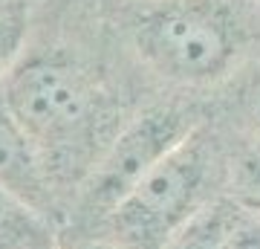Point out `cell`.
Here are the masks:
<instances>
[{
	"instance_id": "obj_1",
	"label": "cell",
	"mask_w": 260,
	"mask_h": 249,
	"mask_svg": "<svg viewBox=\"0 0 260 249\" xmlns=\"http://www.w3.org/2000/svg\"><path fill=\"white\" fill-rule=\"evenodd\" d=\"M0 90L38 145L47 171L87 157L99 136V93L81 70L61 58H32L15 67Z\"/></svg>"
},
{
	"instance_id": "obj_2",
	"label": "cell",
	"mask_w": 260,
	"mask_h": 249,
	"mask_svg": "<svg viewBox=\"0 0 260 249\" xmlns=\"http://www.w3.org/2000/svg\"><path fill=\"white\" fill-rule=\"evenodd\" d=\"M133 38L145 64L177 84L217 81L240 52L237 18L225 0H162L139 18Z\"/></svg>"
},
{
	"instance_id": "obj_3",
	"label": "cell",
	"mask_w": 260,
	"mask_h": 249,
	"mask_svg": "<svg viewBox=\"0 0 260 249\" xmlns=\"http://www.w3.org/2000/svg\"><path fill=\"white\" fill-rule=\"evenodd\" d=\"M208 142L203 128L171 151L104 220L113 249H165L205 206Z\"/></svg>"
},
{
	"instance_id": "obj_4",
	"label": "cell",
	"mask_w": 260,
	"mask_h": 249,
	"mask_svg": "<svg viewBox=\"0 0 260 249\" xmlns=\"http://www.w3.org/2000/svg\"><path fill=\"white\" fill-rule=\"evenodd\" d=\"M197 128L200 125L179 107H153L124 125L84 180L81 214L104 223L107 214Z\"/></svg>"
},
{
	"instance_id": "obj_5",
	"label": "cell",
	"mask_w": 260,
	"mask_h": 249,
	"mask_svg": "<svg viewBox=\"0 0 260 249\" xmlns=\"http://www.w3.org/2000/svg\"><path fill=\"white\" fill-rule=\"evenodd\" d=\"M0 188L20 197L35 212L47 214L52 209V177L38 145L26 128L12 113L0 90Z\"/></svg>"
},
{
	"instance_id": "obj_6",
	"label": "cell",
	"mask_w": 260,
	"mask_h": 249,
	"mask_svg": "<svg viewBox=\"0 0 260 249\" xmlns=\"http://www.w3.org/2000/svg\"><path fill=\"white\" fill-rule=\"evenodd\" d=\"M243 214L246 212L234 200L205 203L174 238L168 240L165 249H232Z\"/></svg>"
},
{
	"instance_id": "obj_7",
	"label": "cell",
	"mask_w": 260,
	"mask_h": 249,
	"mask_svg": "<svg viewBox=\"0 0 260 249\" xmlns=\"http://www.w3.org/2000/svg\"><path fill=\"white\" fill-rule=\"evenodd\" d=\"M0 249H58L47 214L0 188Z\"/></svg>"
},
{
	"instance_id": "obj_8",
	"label": "cell",
	"mask_w": 260,
	"mask_h": 249,
	"mask_svg": "<svg viewBox=\"0 0 260 249\" xmlns=\"http://www.w3.org/2000/svg\"><path fill=\"white\" fill-rule=\"evenodd\" d=\"M29 18L23 3L12 0V3H0V87L18 67L20 49L26 41Z\"/></svg>"
},
{
	"instance_id": "obj_9",
	"label": "cell",
	"mask_w": 260,
	"mask_h": 249,
	"mask_svg": "<svg viewBox=\"0 0 260 249\" xmlns=\"http://www.w3.org/2000/svg\"><path fill=\"white\" fill-rule=\"evenodd\" d=\"M232 200L243 212L260 217V145L249 151L234 165L232 174Z\"/></svg>"
},
{
	"instance_id": "obj_10",
	"label": "cell",
	"mask_w": 260,
	"mask_h": 249,
	"mask_svg": "<svg viewBox=\"0 0 260 249\" xmlns=\"http://www.w3.org/2000/svg\"><path fill=\"white\" fill-rule=\"evenodd\" d=\"M232 249H260V217H254L249 212L243 214Z\"/></svg>"
},
{
	"instance_id": "obj_11",
	"label": "cell",
	"mask_w": 260,
	"mask_h": 249,
	"mask_svg": "<svg viewBox=\"0 0 260 249\" xmlns=\"http://www.w3.org/2000/svg\"><path fill=\"white\" fill-rule=\"evenodd\" d=\"M243 116H246V122L260 133V75L251 78V84L246 87V93H243Z\"/></svg>"
},
{
	"instance_id": "obj_12",
	"label": "cell",
	"mask_w": 260,
	"mask_h": 249,
	"mask_svg": "<svg viewBox=\"0 0 260 249\" xmlns=\"http://www.w3.org/2000/svg\"><path fill=\"white\" fill-rule=\"evenodd\" d=\"M70 249H113L110 243H78V246H70Z\"/></svg>"
},
{
	"instance_id": "obj_13",
	"label": "cell",
	"mask_w": 260,
	"mask_h": 249,
	"mask_svg": "<svg viewBox=\"0 0 260 249\" xmlns=\"http://www.w3.org/2000/svg\"><path fill=\"white\" fill-rule=\"evenodd\" d=\"M254 3H257V6H260V0H254Z\"/></svg>"
}]
</instances>
